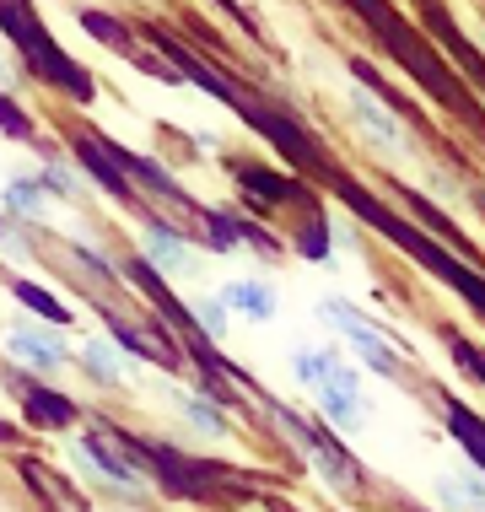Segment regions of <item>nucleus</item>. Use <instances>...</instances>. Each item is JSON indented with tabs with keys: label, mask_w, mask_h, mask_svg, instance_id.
I'll list each match as a JSON object with an SVG mask.
<instances>
[{
	"label": "nucleus",
	"mask_w": 485,
	"mask_h": 512,
	"mask_svg": "<svg viewBox=\"0 0 485 512\" xmlns=\"http://www.w3.org/2000/svg\"><path fill=\"white\" fill-rule=\"evenodd\" d=\"M318 318H329V324H335L340 335L351 340L356 351H362V362H367V367H378V372H399V356H394V345H388V340H383L378 329H372L367 318L356 313L345 297H324V302H318Z\"/></svg>",
	"instance_id": "1"
},
{
	"label": "nucleus",
	"mask_w": 485,
	"mask_h": 512,
	"mask_svg": "<svg viewBox=\"0 0 485 512\" xmlns=\"http://www.w3.org/2000/svg\"><path fill=\"white\" fill-rule=\"evenodd\" d=\"M345 108H351L356 130H362L367 141L383 151V157H405V130H399V119L388 114V108L372 98L367 87H356V81H351V87H345Z\"/></svg>",
	"instance_id": "2"
},
{
	"label": "nucleus",
	"mask_w": 485,
	"mask_h": 512,
	"mask_svg": "<svg viewBox=\"0 0 485 512\" xmlns=\"http://www.w3.org/2000/svg\"><path fill=\"white\" fill-rule=\"evenodd\" d=\"M313 399H318V410H324V421H335L345 426V432H356V426L367 421V399H362V383H356V372L351 367H335L324 383H313Z\"/></svg>",
	"instance_id": "3"
},
{
	"label": "nucleus",
	"mask_w": 485,
	"mask_h": 512,
	"mask_svg": "<svg viewBox=\"0 0 485 512\" xmlns=\"http://www.w3.org/2000/svg\"><path fill=\"white\" fill-rule=\"evenodd\" d=\"M281 426H286L291 437H297V448L308 453V459H313V469H318V475H324L335 491H351V486H356V464L345 459V453H340L329 437H318L313 426H302L297 415H286V410H281Z\"/></svg>",
	"instance_id": "4"
},
{
	"label": "nucleus",
	"mask_w": 485,
	"mask_h": 512,
	"mask_svg": "<svg viewBox=\"0 0 485 512\" xmlns=\"http://www.w3.org/2000/svg\"><path fill=\"white\" fill-rule=\"evenodd\" d=\"M6 356L11 362H22V367H33V372H60L65 367V351H60V340L54 335H44V329H27V324H17V329H6Z\"/></svg>",
	"instance_id": "5"
},
{
	"label": "nucleus",
	"mask_w": 485,
	"mask_h": 512,
	"mask_svg": "<svg viewBox=\"0 0 485 512\" xmlns=\"http://www.w3.org/2000/svg\"><path fill=\"white\" fill-rule=\"evenodd\" d=\"M141 248H146L151 265H157V275H168V281H184V275L200 270V254H194L184 238L162 232V227H146V232H141Z\"/></svg>",
	"instance_id": "6"
},
{
	"label": "nucleus",
	"mask_w": 485,
	"mask_h": 512,
	"mask_svg": "<svg viewBox=\"0 0 485 512\" xmlns=\"http://www.w3.org/2000/svg\"><path fill=\"white\" fill-rule=\"evenodd\" d=\"M49 195L54 189L44 184V178L33 173H6V184H0V211H17V216H44L49 211Z\"/></svg>",
	"instance_id": "7"
},
{
	"label": "nucleus",
	"mask_w": 485,
	"mask_h": 512,
	"mask_svg": "<svg viewBox=\"0 0 485 512\" xmlns=\"http://www.w3.org/2000/svg\"><path fill=\"white\" fill-rule=\"evenodd\" d=\"M221 302L238 318H254V324H270L275 318V292L265 281H227L221 286Z\"/></svg>",
	"instance_id": "8"
},
{
	"label": "nucleus",
	"mask_w": 485,
	"mask_h": 512,
	"mask_svg": "<svg viewBox=\"0 0 485 512\" xmlns=\"http://www.w3.org/2000/svg\"><path fill=\"white\" fill-rule=\"evenodd\" d=\"M81 453H87V464H92V469H97V475H103V480H114L119 491H130V496L141 491V475H135V469L124 464V459H119L114 448H108V442H103V432L81 437Z\"/></svg>",
	"instance_id": "9"
},
{
	"label": "nucleus",
	"mask_w": 485,
	"mask_h": 512,
	"mask_svg": "<svg viewBox=\"0 0 485 512\" xmlns=\"http://www.w3.org/2000/svg\"><path fill=\"white\" fill-rule=\"evenodd\" d=\"M437 496H442V507H453V512H485V480L475 475V469H453V475H442Z\"/></svg>",
	"instance_id": "10"
},
{
	"label": "nucleus",
	"mask_w": 485,
	"mask_h": 512,
	"mask_svg": "<svg viewBox=\"0 0 485 512\" xmlns=\"http://www.w3.org/2000/svg\"><path fill=\"white\" fill-rule=\"evenodd\" d=\"M81 362H87L92 378H103V383H130V362H124V351L114 340H87L81 345Z\"/></svg>",
	"instance_id": "11"
},
{
	"label": "nucleus",
	"mask_w": 485,
	"mask_h": 512,
	"mask_svg": "<svg viewBox=\"0 0 485 512\" xmlns=\"http://www.w3.org/2000/svg\"><path fill=\"white\" fill-rule=\"evenodd\" d=\"M291 367H297V378L313 389V383H324L329 372L340 367V356H335V351H324V345H302V351L291 356Z\"/></svg>",
	"instance_id": "12"
},
{
	"label": "nucleus",
	"mask_w": 485,
	"mask_h": 512,
	"mask_svg": "<svg viewBox=\"0 0 485 512\" xmlns=\"http://www.w3.org/2000/svg\"><path fill=\"white\" fill-rule=\"evenodd\" d=\"M173 405L184 410V415H189L194 426H205V432H211V437H221V426H227V421H221V410H216V405H211V399H205V394L173 389Z\"/></svg>",
	"instance_id": "13"
},
{
	"label": "nucleus",
	"mask_w": 485,
	"mask_h": 512,
	"mask_svg": "<svg viewBox=\"0 0 485 512\" xmlns=\"http://www.w3.org/2000/svg\"><path fill=\"white\" fill-rule=\"evenodd\" d=\"M194 313H200L205 335H216V340L227 335V313H232V308L221 302V292H216V297H200V302H194Z\"/></svg>",
	"instance_id": "14"
},
{
	"label": "nucleus",
	"mask_w": 485,
	"mask_h": 512,
	"mask_svg": "<svg viewBox=\"0 0 485 512\" xmlns=\"http://www.w3.org/2000/svg\"><path fill=\"white\" fill-rule=\"evenodd\" d=\"M448 421H453V432L464 437V448H469V453H475V459L485 464V426H475L464 410H448Z\"/></svg>",
	"instance_id": "15"
},
{
	"label": "nucleus",
	"mask_w": 485,
	"mask_h": 512,
	"mask_svg": "<svg viewBox=\"0 0 485 512\" xmlns=\"http://www.w3.org/2000/svg\"><path fill=\"white\" fill-rule=\"evenodd\" d=\"M6 81H11V65H6V60H0V87H6Z\"/></svg>",
	"instance_id": "16"
},
{
	"label": "nucleus",
	"mask_w": 485,
	"mask_h": 512,
	"mask_svg": "<svg viewBox=\"0 0 485 512\" xmlns=\"http://www.w3.org/2000/svg\"><path fill=\"white\" fill-rule=\"evenodd\" d=\"M0 184H6V178H0Z\"/></svg>",
	"instance_id": "17"
}]
</instances>
